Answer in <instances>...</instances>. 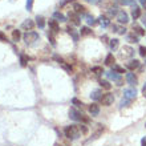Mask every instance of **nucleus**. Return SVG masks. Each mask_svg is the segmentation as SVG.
Here are the masks:
<instances>
[{"label":"nucleus","mask_w":146,"mask_h":146,"mask_svg":"<svg viewBox=\"0 0 146 146\" xmlns=\"http://www.w3.org/2000/svg\"><path fill=\"white\" fill-rule=\"evenodd\" d=\"M88 133V127L85 125H69L64 129V134H65L66 138L72 139H77L81 134H86Z\"/></svg>","instance_id":"nucleus-1"},{"label":"nucleus","mask_w":146,"mask_h":146,"mask_svg":"<svg viewBox=\"0 0 146 146\" xmlns=\"http://www.w3.org/2000/svg\"><path fill=\"white\" fill-rule=\"evenodd\" d=\"M135 97H137V90L134 88H127L123 90V98L121 101V104H119V108H126L129 105L135 100Z\"/></svg>","instance_id":"nucleus-2"},{"label":"nucleus","mask_w":146,"mask_h":146,"mask_svg":"<svg viewBox=\"0 0 146 146\" xmlns=\"http://www.w3.org/2000/svg\"><path fill=\"white\" fill-rule=\"evenodd\" d=\"M69 118L73 119V121H77V122H84V123L89 122L88 117H85L81 111H78L77 109H74V108L69 109Z\"/></svg>","instance_id":"nucleus-3"},{"label":"nucleus","mask_w":146,"mask_h":146,"mask_svg":"<svg viewBox=\"0 0 146 146\" xmlns=\"http://www.w3.org/2000/svg\"><path fill=\"white\" fill-rule=\"evenodd\" d=\"M23 38H24V41H25V44L27 45H32L35 41H37L38 38V33L35 31H27L23 35Z\"/></svg>","instance_id":"nucleus-4"},{"label":"nucleus","mask_w":146,"mask_h":146,"mask_svg":"<svg viewBox=\"0 0 146 146\" xmlns=\"http://www.w3.org/2000/svg\"><path fill=\"white\" fill-rule=\"evenodd\" d=\"M134 56V49L129 45H125L123 48H121V50L118 52V57L122 58V60H126V58H131Z\"/></svg>","instance_id":"nucleus-5"},{"label":"nucleus","mask_w":146,"mask_h":146,"mask_svg":"<svg viewBox=\"0 0 146 146\" xmlns=\"http://www.w3.org/2000/svg\"><path fill=\"white\" fill-rule=\"evenodd\" d=\"M100 101L104 106H110L114 102V96H113V93L108 92V93H105V94H102V98Z\"/></svg>","instance_id":"nucleus-6"},{"label":"nucleus","mask_w":146,"mask_h":146,"mask_svg":"<svg viewBox=\"0 0 146 146\" xmlns=\"http://www.w3.org/2000/svg\"><path fill=\"white\" fill-rule=\"evenodd\" d=\"M105 76L108 77L109 80H113L117 82V85H122V77H121V74H118V73H115V72H106L105 73Z\"/></svg>","instance_id":"nucleus-7"},{"label":"nucleus","mask_w":146,"mask_h":146,"mask_svg":"<svg viewBox=\"0 0 146 146\" xmlns=\"http://www.w3.org/2000/svg\"><path fill=\"white\" fill-rule=\"evenodd\" d=\"M117 20H118L119 24H127L129 23V16H127V13L125 11H118V13H117Z\"/></svg>","instance_id":"nucleus-8"},{"label":"nucleus","mask_w":146,"mask_h":146,"mask_svg":"<svg viewBox=\"0 0 146 146\" xmlns=\"http://www.w3.org/2000/svg\"><path fill=\"white\" fill-rule=\"evenodd\" d=\"M126 81H127V84L131 85V86H135V85L138 84V78H137V76L133 72L126 73Z\"/></svg>","instance_id":"nucleus-9"},{"label":"nucleus","mask_w":146,"mask_h":146,"mask_svg":"<svg viewBox=\"0 0 146 146\" xmlns=\"http://www.w3.org/2000/svg\"><path fill=\"white\" fill-rule=\"evenodd\" d=\"M68 17H69V20L72 21L73 24H74V25H80V24H81L80 16H78V13H76V12H69Z\"/></svg>","instance_id":"nucleus-10"},{"label":"nucleus","mask_w":146,"mask_h":146,"mask_svg":"<svg viewBox=\"0 0 146 146\" xmlns=\"http://www.w3.org/2000/svg\"><path fill=\"white\" fill-rule=\"evenodd\" d=\"M97 23L100 24L102 28H106V27H109V24H110V20H109L108 16L101 15L100 17H98V21H97Z\"/></svg>","instance_id":"nucleus-11"},{"label":"nucleus","mask_w":146,"mask_h":146,"mask_svg":"<svg viewBox=\"0 0 146 146\" xmlns=\"http://www.w3.org/2000/svg\"><path fill=\"white\" fill-rule=\"evenodd\" d=\"M48 24H49L50 31L53 32V33H57V32L60 31V27H58V21H57V20L52 19V20H49V21H48Z\"/></svg>","instance_id":"nucleus-12"},{"label":"nucleus","mask_w":146,"mask_h":146,"mask_svg":"<svg viewBox=\"0 0 146 146\" xmlns=\"http://www.w3.org/2000/svg\"><path fill=\"white\" fill-rule=\"evenodd\" d=\"M33 27H35V23H33L31 19H27L25 21H23V23H21V28H23V29H25V31H28V29H29V31H32V28H33Z\"/></svg>","instance_id":"nucleus-13"},{"label":"nucleus","mask_w":146,"mask_h":146,"mask_svg":"<svg viewBox=\"0 0 146 146\" xmlns=\"http://www.w3.org/2000/svg\"><path fill=\"white\" fill-rule=\"evenodd\" d=\"M138 66H139V61L138 60H135V58L134 60H130L129 62H126V68L129 70H131V72H133L134 69H137Z\"/></svg>","instance_id":"nucleus-14"},{"label":"nucleus","mask_w":146,"mask_h":146,"mask_svg":"<svg viewBox=\"0 0 146 146\" xmlns=\"http://www.w3.org/2000/svg\"><path fill=\"white\" fill-rule=\"evenodd\" d=\"M88 110H89V113H90L92 115H97L98 113H100V106H98L96 102H93L92 105H89Z\"/></svg>","instance_id":"nucleus-15"},{"label":"nucleus","mask_w":146,"mask_h":146,"mask_svg":"<svg viewBox=\"0 0 146 146\" xmlns=\"http://www.w3.org/2000/svg\"><path fill=\"white\" fill-rule=\"evenodd\" d=\"M73 9H74L76 13H81V15H85V13H86V12H85V7L82 5V4H80V3L73 4Z\"/></svg>","instance_id":"nucleus-16"},{"label":"nucleus","mask_w":146,"mask_h":146,"mask_svg":"<svg viewBox=\"0 0 146 146\" xmlns=\"http://www.w3.org/2000/svg\"><path fill=\"white\" fill-rule=\"evenodd\" d=\"M111 29H113V32L118 33V35H125V33H126V29H125V27H122V25H115V24H113V25H111Z\"/></svg>","instance_id":"nucleus-17"},{"label":"nucleus","mask_w":146,"mask_h":146,"mask_svg":"<svg viewBox=\"0 0 146 146\" xmlns=\"http://www.w3.org/2000/svg\"><path fill=\"white\" fill-rule=\"evenodd\" d=\"M90 97H92L93 101H98L102 98V92H101L100 89H96V90H93L92 94H90Z\"/></svg>","instance_id":"nucleus-18"},{"label":"nucleus","mask_w":146,"mask_h":146,"mask_svg":"<svg viewBox=\"0 0 146 146\" xmlns=\"http://www.w3.org/2000/svg\"><path fill=\"white\" fill-rule=\"evenodd\" d=\"M131 17H133L134 20H137L138 17H141V9H139L135 4L133 5V9H131Z\"/></svg>","instance_id":"nucleus-19"},{"label":"nucleus","mask_w":146,"mask_h":146,"mask_svg":"<svg viewBox=\"0 0 146 146\" xmlns=\"http://www.w3.org/2000/svg\"><path fill=\"white\" fill-rule=\"evenodd\" d=\"M133 33L137 36H143L145 35V31H143L142 27H139V25H137V24H134L133 25Z\"/></svg>","instance_id":"nucleus-20"},{"label":"nucleus","mask_w":146,"mask_h":146,"mask_svg":"<svg viewBox=\"0 0 146 146\" xmlns=\"http://www.w3.org/2000/svg\"><path fill=\"white\" fill-rule=\"evenodd\" d=\"M114 61H115V58L114 56L111 53H109L106 57H105V65H108V66H111V65H114Z\"/></svg>","instance_id":"nucleus-21"},{"label":"nucleus","mask_w":146,"mask_h":146,"mask_svg":"<svg viewBox=\"0 0 146 146\" xmlns=\"http://www.w3.org/2000/svg\"><path fill=\"white\" fill-rule=\"evenodd\" d=\"M109 46H110V49L111 50H115L117 48H118V45H119V40L118 38H111V40H109Z\"/></svg>","instance_id":"nucleus-22"},{"label":"nucleus","mask_w":146,"mask_h":146,"mask_svg":"<svg viewBox=\"0 0 146 146\" xmlns=\"http://www.w3.org/2000/svg\"><path fill=\"white\" fill-rule=\"evenodd\" d=\"M53 19L57 20V21H60V23H64V21H66V17L62 13H60V12H54L53 13Z\"/></svg>","instance_id":"nucleus-23"},{"label":"nucleus","mask_w":146,"mask_h":146,"mask_svg":"<svg viewBox=\"0 0 146 146\" xmlns=\"http://www.w3.org/2000/svg\"><path fill=\"white\" fill-rule=\"evenodd\" d=\"M118 8L115 7V5H111V7L108 8V17H113V16H117L118 11H117Z\"/></svg>","instance_id":"nucleus-24"},{"label":"nucleus","mask_w":146,"mask_h":146,"mask_svg":"<svg viewBox=\"0 0 146 146\" xmlns=\"http://www.w3.org/2000/svg\"><path fill=\"white\" fill-rule=\"evenodd\" d=\"M84 16H85V20H86V23H88L89 25H94V24L97 23L96 20H94V17H93L90 13H85Z\"/></svg>","instance_id":"nucleus-25"},{"label":"nucleus","mask_w":146,"mask_h":146,"mask_svg":"<svg viewBox=\"0 0 146 146\" xmlns=\"http://www.w3.org/2000/svg\"><path fill=\"white\" fill-rule=\"evenodd\" d=\"M66 31H68V33H69V35H72V37H73V40H74V41H77V40H78V33L76 32V29H73L72 27H68V28H66Z\"/></svg>","instance_id":"nucleus-26"},{"label":"nucleus","mask_w":146,"mask_h":146,"mask_svg":"<svg viewBox=\"0 0 146 146\" xmlns=\"http://www.w3.org/2000/svg\"><path fill=\"white\" fill-rule=\"evenodd\" d=\"M36 24H37L38 28H44L45 27V19L42 16H37L36 17Z\"/></svg>","instance_id":"nucleus-27"},{"label":"nucleus","mask_w":146,"mask_h":146,"mask_svg":"<svg viewBox=\"0 0 146 146\" xmlns=\"http://www.w3.org/2000/svg\"><path fill=\"white\" fill-rule=\"evenodd\" d=\"M80 35L81 36H89V35H92V31H90L88 27H81Z\"/></svg>","instance_id":"nucleus-28"},{"label":"nucleus","mask_w":146,"mask_h":146,"mask_svg":"<svg viewBox=\"0 0 146 146\" xmlns=\"http://www.w3.org/2000/svg\"><path fill=\"white\" fill-rule=\"evenodd\" d=\"M20 37H21V33H20V31H17V29H15V31L12 32V40L13 41H19L20 40Z\"/></svg>","instance_id":"nucleus-29"},{"label":"nucleus","mask_w":146,"mask_h":146,"mask_svg":"<svg viewBox=\"0 0 146 146\" xmlns=\"http://www.w3.org/2000/svg\"><path fill=\"white\" fill-rule=\"evenodd\" d=\"M126 40L129 42H138V36L137 35H134V33H131V35H127V37H126Z\"/></svg>","instance_id":"nucleus-30"},{"label":"nucleus","mask_w":146,"mask_h":146,"mask_svg":"<svg viewBox=\"0 0 146 146\" xmlns=\"http://www.w3.org/2000/svg\"><path fill=\"white\" fill-rule=\"evenodd\" d=\"M118 4H121V5H133L134 3V0H115Z\"/></svg>","instance_id":"nucleus-31"},{"label":"nucleus","mask_w":146,"mask_h":146,"mask_svg":"<svg viewBox=\"0 0 146 146\" xmlns=\"http://www.w3.org/2000/svg\"><path fill=\"white\" fill-rule=\"evenodd\" d=\"M92 72L94 73V74H97V76H100V74L105 73V72H104V69H102L101 66H93V68H92Z\"/></svg>","instance_id":"nucleus-32"},{"label":"nucleus","mask_w":146,"mask_h":146,"mask_svg":"<svg viewBox=\"0 0 146 146\" xmlns=\"http://www.w3.org/2000/svg\"><path fill=\"white\" fill-rule=\"evenodd\" d=\"M111 70L115 73H125V69L122 66H118V65H111Z\"/></svg>","instance_id":"nucleus-33"},{"label":"nucleus","mask_w":146,"mask_h":146,"mask_svg":"<svg viewBox=\"0 0 146 146\" xmlns=\"http://www.w3.org/2000/svg\"><path fill=\"white\" fill-rule=\"evenodd\" d=\"M48 38H49L50 44H52L53 46H56V40H54V36H53V32H52V31L48 32Z\"/></svg>","instance_id":"nucleus-34"},{"label":"nucleus","mask_w":146,"mask_h":146,"mask_svg":"<svg viewBox=\"0 0 146 146\" xmlns=\"http://www.w3.org/2000/svg\"><path fill=\"white\" fill-rule=\"evenodd\" d=\"M28 62V58L25 54H20V64H21V66H25Z\"/></svg>","instance_id":"nucleus-35"},{"label":"nucleus","mask_w":146,"mask_h":146,"mask_svg":"<svg viewBox=\"0 0 146 146\" xmlns=\"http://www.w3.org/2000/svg\"><path fill=\"white\" fill-rule=\"evenodd\" d=\"M100 84H101V86H102V88H105V89H108V90H109V89H110V88H111V85H110V84H109L108 81H105V80H101V81H100Z\"/></svg>","instance_id":"nucleus-36"},{"label":"nucleus","mask_w":146,"mask_h":146,"mask_svg":"<svg viewBox=\"0 0 146 146\" xmlns=\"http://www.w3.org/2000/svg\"><path fill=\"white\" fill-rule=\"evenodd\" d=\"M61 66H62V68H64V69H65L68 73H72V72H73V68H72V66L68 65V64H65V62H62Z\"/></svg>","instance_id":"nucleus-37"},{"label":"nucleus","mask_w":146,"mask_h":146,"mask_svg":"<svg viewBox=\"0 0 146 146\" xmlns=\"http://www.w3.org/2000/svg\"><path fill=\"white\" fill-rule=\"evenodd\" d=\"M32 7H33V0H27V3H25L27 11H32Z\"/></svg>","instance_id":"nucleus-38"},{"label":"nucleus","mask_w":146,"mask_h":146,"mask_svg":"<svg viewBox=\"0 0 146 146\" xmlns=\"http://www.w3.org/2000/svg\"><path fill=\"white\" fill-rule=\"evenodd\" d=\"M72 104L76 105V106H78V108H82V106H84V104H82L80 100H77V98H73V100H72Z\"/></svg>","instance_id":"nucleus-39"},{"label":"nucleus","mask_w":146,"mask_h":146,"mask_svg":"<svg viewBox=\"0 0 146 146\" xmlns=\"http://www.w3.org/2000/svg\"><path fill=\"white\" fill-rule=\"evenodd\" d=\"M139 54L143 58H146V46H139Z\"/></svg>","instance_id":"nucleus-40"},{"label":"nucleus","mask_w":146,"mask_h":146,"mask_svg":"<svg viewBox=\"0 0 146 146\" xmlns=\"http://www.w3.org/2000/svg\"><path fill=\"white\" fill-rule=\"evenodd\" d=\"M69 1H73V0H61V1L58 3V5H60V7H64V5H65L66 3H69Z\"/></svg>","instance_id":"nucleus-41"},{"label":"nucleus","mask_w":146,"mask_h":146,"mask_svg":"<svg viewBox=\"0 0 146 146\" xmlns=\"http://www.w3.org/2000/svg\"><path fill=\"white\" fill-rule=\"evenodd\" d=\"M141 21H142L143 27L146 28V13H145V15H141Z\"/></svg>","instance_id":"nucleus-42"},{"label":"nucleus","mask_w":146,"mask_h":146,"mask_svg":"<svg viewBox=\"0 0 146 146\" xmlns=\"http://www.w3.org/2000/svg\"><path fill=\"white\" fill-rule=\"evenodd\" d=\"M0 41H7V36L4 35L3 32H0Z\"/></svg>","instance_id":"nucleus-43"},{"label":"nucleus","mask_w":146,"mask_h":146,"mask_svg":"<svg viewBox=\"0 0 146 146\" xmlns=\"http://www.w3.org/2000/svg\"><path fill=\"white\" fill-rule=\"evenodd\" d=\"M138 1H139V4L146 9V0H138Z\"/></svg>","instance_id":"nucleus-44"},{"label":"nucleus","mask_w":146,"mask_h":146,"mask_svg":"<svg viewBox=\"0 0 146 146\" xmlns=\"http://www.w3.org/2000/svg\"><path fill=\"white\" fill-rule=\"evenodd\" d=\"M142 94H143V97L146 98V82H145V85L142 86Z\"/></svg>","instance_id":"nucleus-45"},{"label":"nucleus","mask_w":146,"mask_h":146,"mask_svg":"<svg viewBox=\"0 0 146 146\" xmlns=\"http://www.w3.org/2000/svg\"><path fill=\"white\" fill-rule=\"evenodd\" d=\"M85 1H88V3H90V4H97L100 0H85Z\"/></svg>","instance_id":"nucleus-46"},{"label":"nucleus","mask_w":146,"mask_h":146,"mask_svg":"<svg viewBox=\"0 0 146 146\" xmlns=\"http://www.w3.org/2000/svg\"><path fill=\"white\" fill-rule=\"evenodd\" d=\"M141 146H146V137L142 138V141H141Z\"/></svg>","instance_id":"nucleus-47"},{"label":"nucleus","mask_w":146,"mask_h":146,"mask_svg":"<svg viewBox=\"0 0 146 146\" xmlns=\"http://www.w3.org/2000/svg\"><path fill=\"white\" fill-rule=\"evenodd\" d=\"M101 40H102V41H104V42H108V41H106V40H108V36H102V37H101Z\"/></svg>","instance_id":"nucleus-48"},{"label":"nucleus","mask_w":146,"mask_h":146,"mask_svg":"<svg viewBox=\"0 0 146 146\" xmlns=\"http://www.w3.org/2000/svg\"><path fill=\"white\" fill-rule=\"evenodd\" d=\"M54 146H61V145H58V143H57V145H54Z\"/></svg>","instance_id":"nucleus-49"},{"label":"nucleus","mask_w":146,"mask_h":146,"mask_svg":"<svg viewBox=\"0 0 146 146\" xmlns=\"http://www.w3.org/2000/svg\"><path fill=\"white\" fill-rule=\"evenodd\" d=\"M145 65H146V58H145Z\"/></svg>","instance_id":"nucleus-50"},{"label":"nucleus","mask_w":146,"mask_h":146,"mask_svg":"<svg viewBox=\"0 0 146 146\" xmlns=\"http://www.w3.org/2000/svg\"><path fill=\"white\" fill-rule=\"evenodd\" d=\"M145 126H146V125H145Z\"/></svg>","instance_id":"nucleus-51"}]
</instances>
